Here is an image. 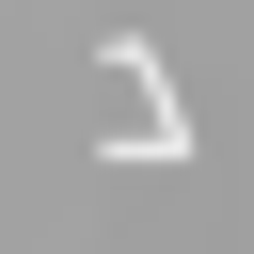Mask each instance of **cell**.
<instances>
[{"label":"cell","instance_id":"cell-1","mask_svg":"<svg viewBox=\"0 0 254 254\" xmlns=\"http://www.w3.org/2000/svg\"><path fill=\"white\" fill-rule=\"evenodd\" d=\"M95 64L127 79V143H111V175H127V159H143V175H175V159H190V111H175V79H159V48H143V32H111Z\"/></svg>","mask_w":254,"mask_h":254}]
</instances>
